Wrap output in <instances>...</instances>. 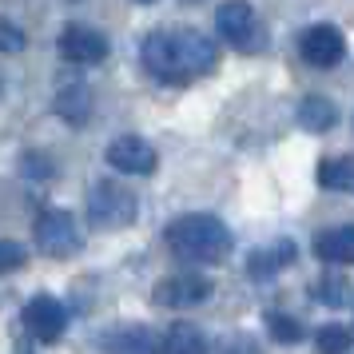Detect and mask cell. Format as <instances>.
Listing matches in <instances>:
<instances>
[{
    "mask_svg": "<svg viewBox=\"0 0 354 354\" xmlns=\"http://www.w3.org/2000/svg\"><path fill=\"white\" fill-rule=\"evenodd\" d=\"M167 247L179 263H219L231 251V231L215 215H179L167 227Z\"/></svg>",
    "mask_w": 354,
    "mask_h": 354,
    "instance_id": "obj_2",
    "label": "cell"
},
{
    "mask_svg": "<svg viewBox=\"0 0 354 354\" xmlns=\"http://www.w3.org/2000/svg\"><path fill=\"white\" fill-rule=\"evenodd\" d=\"M56 112L64 115V120H72V124H84L88 112H92V92H88V84H80V80L64 84V88L56 92Z\"/></svg>",
    "mask_w": 354,
    "mask_h": 354,
    "instance_id": "obj_13",
    "label": "cell"
},
{
    "mask_svg": "<svg viewBox=\"0 0 354 354\" xmlns=\"http://www.w3.org/2000/svg\"><path fill=\"white\" fill-rule=\"evenodd\" d=\"M315 342H319V351L338 354V351H351L354 335H351V326H338V322H330V326H319V335H315Z\"/></svg>",
    "mask_w": 354,
    "mask_h": 354,
    "instance_id": "obj_19",
    "label": "cell"
},
{
    "mask_svg": "<svg viewBox=\"0 0 354 354\" xmlns=\"http://www.w3.org/2000/svg\"><path fill=\"white\" fill-rule=\"evenodd\" d=\"M163 351H171V354H192V351H203L207 346V338L199 335L195 326H187V322H179V326H171V335L160 342Z\"/></svg>",
    "mask_w": 354,
    "mask_h": 354,
    "instance_id": "obj_17",
    "label": "cell"
},
{
    "mask_svg": "<svg viewBox=\"0 0 354 354\" xmlns=\"http://www.w3.org/2000/svg\"><path fill=\"white\" fill-rule=\"evenodd\" d=\"M299 52H303V60L310 68H335L346 56V40H342L335 24H310L299 36Z\"/></svg>",
    "mask_w": 354,
    "mask_h": 354,
    "instance_id": "obj_7",
    "label": "cell"
},
{
    "mask_svg": "<svg viewBox=\"0 0 354 354\" xmlns=\"http://www.w3.org/2000/svg\"><path fill=\"white\" fill-rule=\"evenodd\" d=\"M315 299L326 303V306H346L351 303V283H346L342 274H326V279L315 283Z\"/></svg>",
    "mask_w": 354,
    "mask_h": 354,
    "instance_id": "obj_18",
    "label": "cell"
},
{
    "mask_svg": "<svg viewBox=\"0 0 354 354\" xmlns=\"http://www.w3.org/2000/svg\"><path fill=\"white\" fill-rule=\"evenodd\" d=\"M315 255L322 263H354V223L319 231L315 235Z\"/></svg>",
    "mask_w": 354,
    "mask_h": 354,
    "instance_id": "obj_11",
    "label": "cell"
},
{
    "mask_svg": "<svg viewBox=\"0 0 354 354\" xmlns=\"http://www.w3.org/2000/svg\"><path fill=\"white\" fill-rule=\"evenodd\" d=\"M299 124H303L306 131H330L338 124L335 104L326 96H306L303 104H299Z\"/></svg>",
    "mask_w": 354,
    "mask_h": 354,
    "instance_id": "obj_14",
    "label": "cell"
},
{
    "mask_svg": "<svg viewBox=\"0 0 354 354\" xmlns=\"http://www.w3.org/2000/svg\"><path fill=\"white\" fill-rule=\"evenodd\" d=\"M108 163L115 171H128V176H151L156 171V147L147 144L144 136H120L112 147H108Z\"/></svg>",
    "mask_w": 354,
    "mask_h": 354,
    "instance_id": "obj_9",
    "label": "cell"
},
{
    "mask_svg": "<svg viewBox=\"0 0 354 354\" xmlns=\"http://www.w3.org/2000/svg\"><path fill=\"white\" fill-rule=\"evenodd\" d=\"M267 326H271V338H279V342H299L303 338V322L290 319V315H267Z\"/></svg>",
    "mask_w": 354,
    "mask_h": 354,
    "instance_id": "obj_20",
    "label": "cell"
},
{
    "mask_svg": "<svg viewBox=\"0 0 354 354\" xmlns=\"http://www.w3.org/2000/svg\"><path fill=\"white\" fill-rule=\"evenodd\" d=\"M219 60L215 40L195 28H156L144 40V68L163 84H192Z\"/></svg>",
    "mask_w": 354,
    "mask_h": 354,
    "instance_id": "obj_1",
    "label": "cell"
},
{
    "mask_svg": "<svg viewBox=\"0 0 354 354\" xmlns=\"http://www.w3.org/2000/svg\"><path fill=\"white\" fill-rule=\"evenodd\" d=\"M88 219L100 227V231H115V227H128L136 219V195L124 187V183H112L104 179L88 192Z\"/></svg>",
    "mask_w": 354,
    "mask_h": 354,
    "instance_id": "obj_3",
    "label": "cell"
},
{
    "mask_svg": "<svg viewBox=\"0 0 354 354\" xmlns=\"http://www.w3.org/2000/svg\"><path fill=\"white\" fill-rule=\"evenodd\" d=\"M319 183L330 192H351L354 187V156H335L319 163Z\"/></svg>",
    "mask_w": 354,
    "mask_h": 354,
    "instance_id": "obj_15",
    "label": "cell"
},
{
    "mask_svg": "<svg viewBox=\"0 0 354 354\" xmlns=\"http://www.w3.org/2000/svg\"><path fill=\"white\" fill-rule=\"evenodd\" d=\"M36 247L52 259H68L80 251V227L68 211H44L36 219Z\"/></svg>",
    "mask_w": 354,
    "mask_h": 354,
    "instance_id": "obj_5",
    "label": "cell"
},
{
    "mask_svg": "<svg viewBox=\"0 0 354 354\" xmlns=\"http://www.w3.org/2000/svg\"><path fill=\"white\" fill-rule=\"evenodd\" d=\"M287 263H295V243H290V239H279L274 247H267V251H255V255H251V263H247V274H251V279H271V274L283 271Z\"/></svg>",
    "mask_w": 354,
    "mask_h": 354,
    "instance_id": "obj_12",
    "label": "cell"
},
{
    "mask_svg": "<svg viewBox=\"0 0 354 354\" xmlns=\"http://www.w3.org/2000/svg\"><path fill=\"white\" fill-rule=\"evenodd\" d=\"M104 346H112V351H156L160 342L147 335L144 326H120L115 335L104 338Z\"/></svg>",
    "mask_w": 354,
    "mask_h": 354,
    "instance_id": "obj_16",
    "label": "cell"
},
{
    "mask_svg": "<svg viewBox=\"0 0 354 354\" xmlns=\"http://www.w3.org/2000/svg\"><path fill=\"white\" fill-rule=\"evenodd\" d=\"M20 263H24V251H20L12 239H4V243H0V267H8V271H12V267H20Z\"/></svg>",
    "mask_w": 354,
    "mask_h": 354,
    "instance_id": "obj_22",
    "label": "cell"
},
{
    "mask_svg": "<svg viewBox=\"0 0 354 354\" xmlns=\"http://www.w3.org/2000/svg\"><path fill=\"white\" fill-rule=\"evenodd\" d=\"M211 295V279L199 271H183V274H167L163 283H156V303L160 306H171V310H187V306H199L207 303Z\"/></svg>",
    "mask_w": 354,
    "mask_h": 354,
    "instance_id": "obj_6",
    "label": "cell"
},
{
    "mask_svg": "<svg viewBox=\"0 0 354 354\" xmlns=\"http://www.w3.org/2000/svg\"><path fill=\"white\" fill-rule=\"evenodd\" d=\"M215 28H219V36H223L231 48H239V52L263 48L259 24H255V8L247 0H223L219 12H215Z\"/></svg>",
    "mask_w": 354,
    "mask_h": 354,
    "instance_id": "obj_4",
    "label": "cell"
},
{
    "mask_svg": "<svg viewBox=\"0 0 354 354\" xmlns=\"http://www.w3.org/2000/svg\"><path fill=\"white\" fill-rule=\"evenodd\" d=\"M144 4H147V0H144Z\"/></svg>",
    "mask_w": 354,
    "mask_h": 354,
    "instance_id": "obj_23",
    "label": "cell"
},
{
    "mask_svg": "<svg viewBox=\"0 0 354 354\" xmlns=\"http://www.w3.org/2000/svg\"><path fill=\"white\" fill-rule=\"evenodd\" d=\"M60 56H64L68 64H80V68L100 64L108 56V36L88 28V24H68L64 32H60Z\"/></svg>",
    "mask_w": 354,
    "mask_h": 354,
    "instance_id": "obj_8",
    "label": "cell"
},
{
    "mask_svg": "<svg viewBox=\"0 0 354 354\" xmlns=\"http://www.w3.org/2000/svg\"><path fill=\"white\" fill-rule=\"evenodd\" d=\"M24 326H28L40 342L60 338L64 326H68V315H64V306H60V299H52V295H32V299L24 303Z\"/></svg>",
    "mask_w": 354,
    "mask_h": 354,
    "instance_id": "obj_10",
    "label": "cell"
},
{
    "mask_svg": "<svg viewBox=\"0 0 354 354\" xmlns=\"http://www.w3.org/2000/svg\"><path fill=\"white\" fill-rule=\"evenodd\" d=\"M0 44H4V52H20L24 48V36H20V28L12 24V20L0 24Z\"/></svg>",
    "mask_w": 354,
    "mask_h": 354,
    "instance_id": "obj_21",
    "label": "cell"
}]
</instances>
